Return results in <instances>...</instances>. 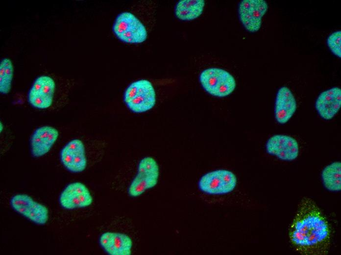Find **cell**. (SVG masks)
<instances>
[{"label": "cell", "instance_id": "obj_12", "mask_svg": "<svg viewBox=\"0 0 341 255\" xmlns=\"http://www.w3.org/2000/svg\"><path fill=\"white\" fill-rule=\"evenodd\" d=\"M267 152L284 161H292L299 154L297 141L294 138L284 134H276L270 137L266 145Z\"/></svg>", "mask_w": 341, "mask_h": 255}, {"label": "cell", "instance_id": "obj_13", "mask_svg": "<svg viewBox=\"0 0 341 255\" xmlns=\"http://www.w3.org/2000/svg\"><path fill=\"white\" fill-rule=\"evenodd\" d=\"M59 136L54 127L45 126L36 128L30 138L31 153L34 157H41L51 149Z\"/></svg>", "mask_w": 341, "mask_h": 255}, {"label": "cell", "instance_id": "obj_4", "mask_svg": "<svg viewBox=\"0 0 341 255\" xmlns=\"http://www.w3.org/2000/svg\"><path fill=\"white\" fill-rule=\"evenodd\" d=\"M203 89L214 96L224 97L231 94L236 86L233 76L227 71L217 68L203 70L199 76Z\"/></svg>", "mask_w": 341, "mask_h": 255}, {"label": "cell", "instance_id": "obj_7", "mask_svg": "<svg viewBox=\"0 0 341 255\" xmlns=\"http://www.w3.org/2000/svg\"><path fill=\"white\" fill-rule=\"evenodd\" d=\"M10 204L14 210L37 225H45L49 220V211L47 206L27 194L13 196Z\"/></svg>", "mask_w": 341, "mask_h": 255}, {"label": "cell", "instance_id": "obj_17", "mask_svg": "<svg viewBox=\"0 0 341 255\" xmlns=\"http://www.w3.org/2000/svg\"><path fill=\"white\" fill-rule=\"evenodd\" d=\"M204 5L203 0H181L175 6V15L182 21H191L201 15Z\"/></svg>", "mask_w": 341, "mask_h": 255}, {"label": "cell", "instance_id": "obj_5", "mask_svg": "<svg viewBox=\"0 0 341 255\" xmlns=\"http://www.w3.org/2000/svg\"><path fill=\"white\" fill-rule=\"evenodd\" d=\"M159 168L156 161L146 156L139 162L137 173L128 188V194L131 197H137L146 190L152 188L158 183Z\"/></svg>", "mask_w": 341, "mask_h": 255}, {"label": "cell", "instance_id": "obj_14", "mask_svg": "<svg viewBox=\"0 0 341 255\" xmlns=\"http://www.w3.org/2000/svg\"><path fill=\"white\" fill-rule=\"evenodd\" d=\"M99 243L103 250L109 255H130L133 241L127 234L107 231L99 237Z\"/></svg>", "mask_w": 341, "mask_h": 255}, {"label": "cell", "instance_id": "obj_3", "mask_svg": "<svg viewBox=\"0 0 341 255\" xmlns=\"http://www.w3.org/2000/svg\"><path fill=\"white\" fill-rule=\"evenodd\" d=\"M112 29L119 40L127 43H141L147 36L145 26L134 14L128 12H122L117 16Z\"/></svg>", "mask_w": 341, "mask_h": 255}, {"label": "cell", "instance_id": "obj_9", "mask_svg": "<svg viewBox=\"0 0 341 255\" xmlns=\"http://www.w3.org/2000/svg\"><path fill=\"white\" fill-rule=\"evenodd\" d=\"M55 89V83L51 77L39 76L35 79L28 91V102L34 108L47 109L52 103Z\"/></svg>", "mask_w": 341, "mask_h": 255}, {"label": "cell", "instance_id": "obj_8", "mask_svg": "<svg viewBox=\"0 0 341 255\" xmlns=\"http://www.w3.org/2000/svg\"><path fill=\"white\" fill-rule=\"evenodd\" d=\"M268 6L264 0H243L239 5V19L244 27L250 32L258 31L262 25L263 17Z\"/></svg>", "mask_w": 341, "mask_h": 255}, {"label": "cell", "instance_id": "obj_19", "mask_svg": "<svg viewBox=\"0 0 341 255\" xmlns=\"http://www.w3.org/2000/svg\"><path fill=\"white\" fill-rule=\"evenodd\" d=\"M14 67L11 60L4 58L0 63V92L2 94L9 93L13 77Z\"/></svg>", "mask_w": 341, "mask_h": 255}, {"label": "cell", "instance_id": "obj_15", "mask_svg": "<svg viewBox=\"0 0 341 255\" xmlns=\"http://www.w3.org/2000/svg\"><path fill=\"white\" fill-rule=\"evenodd\" d=\"M341 106V89L334 87L321 92L315 102L316 109L322 119L331 120Z\"/></svg>", "mask_w": 341, "mask_h": 255}, {"label": "cell", "instance_id": "obj_16", "mask_svg": "<svg viewBox=\"0 0 341 255\" xmlns=\"http://www.w3.org/2000/svg\"><path fill=\"white\" fill-rule=\"evenodd\" d=\"M296 108V101L291 90L286 86L280 88L276 94L274 106V116L277 122L280 124L287 123Z\"/></svg>", "mask_w": 341, "mask_h": 255}, {"label": "cell", "instance_id": "obj_6", "mask_svg": "<svg viewBox=\"0 0 341 255\" xmlns=\"http://www.w3.org/2000/svg\"><path fill=\"white\" fill-rule=\"evenodd\" d=\"M237 179L235 175L227 170H217L208 172L199 180V190L213 195L229 193L235 188Z\"/></svg>", "mask_w": 341, "mask_h": 255}, {"label": "cell", "instance_id": "obj_1", "mask_svg": "<svg viewBox=\"0 0 341 255\" xmlns=\"http://www.w3.org/2000/svg\"><path fill=\"white\" fill-rule=\"evenodd\" d=\"M294 249L301 255H325L331 245V230L315 202L308 197L300 202L289 230Z\"/></svg>", "mask_w": 341, "mask_h": 255}, {"label": "cell", "instance_id": "obj_18", "mask_svg": "<svg viewBox=\"0 0 341 255\" xmlns=\"http://www.w3.org/2000/svg\"><path fill=\"white\" fill-rule=\"evenodd\" d=\"M323 185L329 191L338 192L341 190V163L332 162L326 166L321 173Z\"/></svg>", "mask_w": 341, "mask_h": 255}, {"label": "cell", "instance_id": "obj_2", "mask_svg": "<svg viewBox=\"0 0 341 255\" xmlns=\"http://www.w3.org/2000/svg\"><path fill=\"white\" fill-rule=\"evenodd\" d=\"M123 101L131 111L139 113L152 109L156 103V93L152 83L147 79L131 83L126 89Z\"/></svg>", "mask_w": 341, "mask_h": 255}, {"label": "cell", "instance_id": "obj_11", "mask_svg": "<svg viewBox=\"0 0 341 255\" xmlns=\"http://www.w3.org/2000/svg\"><path fill=\"white\" fill-rule=\"evenodd\" d=\"M62 164L69 171L77 173L84 171L87 167L85 146L79 139H73L67 143L60 153Z\"/></svg>", "mask_w": 341, "mask_h": 255}, {"label": "cell", "instance_id": "obj_10", "mask_svg": "<svg viewBox=\"0 0 341 255\" xmlns=\"http://www.w3.org/2000/svg\"><path fill=\"white\" fill-rule=\"evenodd\" d=\"M93 198L87 187L81 182L68 184L60 193L59 202L67 210L84 208L92 204Z\"/></svg>", "mask_w": 341, "mask_h": 255}, {"label": "cell", "instance_id": "obj_20", "mask_svg": "<svg viewBox=\"0 0 341 255\" xmlns=\"http://www.w3.org/2000/svg\"><path fill=\"white\" fill-rule=\"evenodd\" d=\"M327 44L331 52L338 57H341V31L331 33L327 39Z\"/></svg>", "mask_w": 341, "mask_h": 255}]
</instances>
